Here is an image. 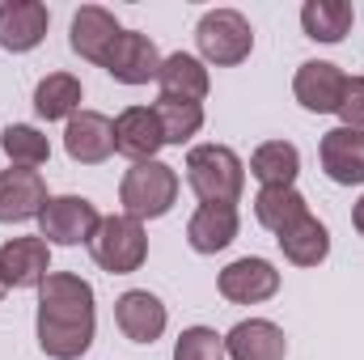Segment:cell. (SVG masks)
I'll list each match as a JSON object with an SVG mask.
<instances>
[{
  "instance_id": "obj_21",
  "label": "cell",
  "mask_w": 364,
  "mask_h": 360,
  "mask_svg": "<svg viewBox=\"0 0 364 360\" xmlns=\"http://www.w3.org/2000/svg\"><path fill=\"white\" fill-rule=\"evenodd\" d=\"M157 85H161V97H182V102H203L208 90H212L203 60H195V55H186V51H174V55L161 60Z\"/></svg>"
},
{
  "instance_id": "obj_2",
  "label": "cell",
  "mask_w": 364,
  "mask_h": 360,
  "mask_svg": "<svg viewBox=\"0 0 364 360\" xmlns=\"http://www.w3.org/2000/svg\"><path fill=\"white\" fill-rule=\"evenodd\" d=\"M186 182L199 203H237L246 186V166L225 144H195L186 153Z\"/></svg>"
},
{
  "instance_id": "obj_10",
  "label": "cell",
  "mask_w": 364,
  "mask_h": 360,
  "mask_svg": "<svg viewBox=\"0 0 364 360\" xmlns=\"http://www.w3.org/2000/svg\"><path fill=\"white\" fill-rule=\"evenodd\" d=\"M51 275V246L43 238H9L0 246L4 288H38Z\"/></svg>"
},
{
  "instance_id": "obj_12",
  "label": "cell",
  "mask_w": 364,
  "mask_h": 360,
  "mask_svg": "<svg viewBox=\"0 0 364 360\" xmlns=\"http://www.w3.org/2000/svg\"><path fill=\"white\" fill-rule=\"evenodd\" d=\"M318 157H322V170L326 179L339 182V186H360L364 182V132L360 127H331L318 144Z\"/></svg>"
},
{
  "instance_id": "obj_7",
  "label": "cell",
  "mask_w": 364,
  "mask_h": 360,
  "mask_svg": "<svg viewBox=\"0 0 364 360\" xmlns=\"http://www.w3.org/2000/svg\"><path fill=\"white\" fill-rule=\"evenodd\" d=\"M102 68H106L119 85H149V81H157V73H161V51H157V43H153L149 34L123 30V34L114 38V47H110V55H106Z\"/></svg>"
},
{
  "instance_id": "obj_14",
  "label": "cell",
  "mask_w": 364,
  "mask_h": 360,
  "mask_svg": "<svg viewBox=\"0 0 364 360\" xmlns=\"http://www.w3.org/2000/svg\"><path fill=\"white\" fill-rule=\"evenodd\" d=\"M51 13L43 0H4L0 4V47L4 51H34L47 38Z\"/></svg>"
},
{
  "instance_id": "obj_22",
  "label": "cell",
  "mask_w": 364,
  "mask_h": 360,
  "mask_svg": "<svg viewBox=\"0 0 364 360\" xmlns=\"http://www.w3.org/2000/svg\"><path fill=\"white\" fill-rule=\"evenodd\" d=\"M301 216H309V203L296 186H263L255 195V221L272 233H284L288 225H296Z\"/></svg>"
},
{
  "instance_id": "obj_24",
  "label": "cell",
  "mask_w": 364,
  "mask_h": 360,
  "mask_svg": "<svg viewBox=\"0 0 364 360\" xmlns=\"http://www.w3.org/2000/svg\"><path fill=\"white\" fill-rule=\"evenodd\" d=\"M34 110L38 119L55 123V119H73L81 110V81L73 73H47L34 90Z\"/></svg>"
},
{
  "instance_id": "obj_1",
  "label": "cell",
  "mask_w": 364,
  "mask_h": 360,
  "mask_svg": "<svg viewBox=\"0 0 364 360\" xmlns=\"http://www.w3.org/2000/svg\"><path fill=\"white\" fill-rule=\"evenodd\" d=\"M93 288L73 271H51L38 284V348L51 360H81L93 344Z\"/></svg>"
},
{
  "instance_id": "obj_16",
  "label": "cell",
  "mask_w": 364,
  "mask_h": 360,
  "mask_svg": "<svg viewBox=\"0 0 364 360\" xmlns=\"http://www.w3.org/2000/svg\"><path fill=\"white\" fill-rule=\"evenodd\" d=\"M64 149L81 166H102L114 153V123L97 110H77L64 127Z\"/></svg>"
},
{
  "instance_id": "obj_4",
  "label": "cell",
  "mask_w": 364,
  "mask_h": 360,
  "mask_svg": "<svg viewBox=\"0 0 364 360\" xmlns=\"http://www.w3.org/2000/svg\"><path fill=\"white\" fill-rule=\"evenodd\" d=\"M93 263L110 275H132L149 259V238L136 216H102L90 238Z\"/></svg>"
},
{
  "instance_id": "obj_3",
  "label": "cell",
  "mask_w": 364,
  "mask_h": 360,
  "mask_svg": "<svg viewBox=\"0 0 364 360\" xmlns=\"http://www.w3.org/2000/svg\"><path fill=\"white\" fill-rule=\"evenodd\" d=\"M178 199V170L166 166V162H140L132 166L123 182H119V203H123V216H136V221H157L174 208Z\"/></svg>"
},
{
  "instance_id": "obj_19",
  "label": "cell",
  "mask_w": 364,
  "mask_h": 360,
  "mask_svg": "<svg viewBox=\"0 0 364 360\" xmlns=\"http://www.w3.org/2000/svg\"><path fill=\"white\" fill-rule=\"evenodd\" d=\"M225 356L229 360H284L288 339L267 318H246L225 335Z\"/></svg>"
},
{
  "instance_id": "obj_15",
  "label": "cell",
  "mask_w": 364,
  "mask_h": 360,
  "mask_svg": "<svg viewBox=\"0 0 364 360\" xmlns=\"http://www.w3.org/2000/svg\"><path fill=\"white\" fill-rule=\"evenodd\" d=\"M119 34H123V26H119V17H114L110 9H102V4H81V9L73 13V34H68V43H73V51H77L81 60L106 64V55H110V47H114Z\"/></svg>"
},
{
  "instance_id": "obj_30",
  "label": "cell",
  "mask_w": 364,
  "mask_h": 360,
  "mask_svg": "<svg viewBox=\"0 0 364 360\" xmlns=\"http://www.w3.org/2000/svg\"><path fill=\"white\" fill-rule=\"evenodd\" d=\"M352 225H356V233L364 238V195H360V203L352 208Z\"/></svg>"
},
{
  "instance_id": "obj_25",
  "label": "cell",
  "mask_w": 364,
  "mask_h": 360,
  "mask_svg": "<svg viewBox=\"0 0 364 360\" xmlns=\"http://www.w3.org/2000/svg\"><path fill=\"white\" fill-rule=\"evenodd\" d=\"M250 174L263 182V186H292L296 174H301V153H296V144H288V140H267V144H259L255 157H250Z\"/></svg>"
},
{
  "instance_id": "obj_23",
  "label": "cell",
  "mask_w": 364,
  "mask_h": 360,
  "mask_svg": "<svg viewBox=\"0 0 364 360\" xmlns=\"http://www.w3.org/2000/svg\"><path fill=\"white\" fill-rule=\"evenodd\" d=\"M352 21H356V9L348 0H305L301 9V26L314 43H343Z\"/></svg>"
},
{
  "instance_id": "obj_6",
  "label": "cell",
  "mask_w": 364,
  "mask_h": 360,
  "mask_svg": "<svg viewBox=\"0 0 364 360\" xmlns=\"http://www.w3.org/2000/svg\"><path fill=\"white\" fill-rule=\"evenodd\" d=\"M97 221L102 216L85 195H55V199H47V208L38 216V229H43L38 238L47 246H81L93 238Z\"/></svg>"
},
{
  "instance_id": "obj_8",
  "label": "cell",
  "mask_w": 364,
  "mask_h": 360,
  "mask_svg": "<svg viewBox=\"0 0 364 360\" xmlns=\"http://www.w3.org/2000/svg\"><path fill=\"white\" fill-rule=\"evenodd\" d=\"M161 149H166V136H161V123H157L153 106H127L114 119V153L127 157L132 166L157 162Z\"/></svg>"
},
{
  "instance_id": "obj_28",
  "label": "cell",
  "mask_w": 364,
  "mask_h": 360,
  "mask_svg": "<svg viewBox=\"0 0 364 360\" xmlns=\"http://www.w3.org/2000/svg\"><path fill=\"white\" fill-rule=\"evenodd\" d=\"M174 360H225V335L212 327H186L174 344Z\"/></svg>"
},
{
  "instance_id": "obj_11",
  "label": "cell",
  "mask_w": 364,
  "mask_h": 360,
  "mask_svg": "<svg viewBox=\"0 0 364 360\" xmlns=\"http://www.w3.org/2000/svg\"><path fill=\"white\" fill-rule=\"evenodd\" d=\"M216 288L233 305H259V301H272L279 292V271L267 259H237L220 271Z\"/></svg>"
},
{
  "instance_id": "obj_27",
  "label": "cell",
  "mask_w": 364,
  "mask_h": 360,
  "mask_svg": "<svg viewBox=\"0 0 364 360\" xmlns=\"http://www.w3.org/2000/svg\"><path fill=\"white\" fill-rule=\"evenodd\" d=\"M0 149H4V157H9L13 166H26V170L43 166V162L51 157V144H47V136H43L38 127H30V123H13V127H4V136H0Z\"/></svg>"
},
{
  "instance_id": "obj_5",
  "label": "cell",
  "mask_w": 364,
  "mask_h": 360,
  "mask_svg": "<svg viewBox=\"0 0 364 360\" xmlns=\"http://www.w3.org/2000/svg\"><path fill=\"white\" fill-rule=\"evenodd\" d=\"M195 43H199V55L216 68H233L250 55L255 47V30L250 21L237 13V9H212L199 17L195 26Z\"/></svg>"
},
{
  "instance_id": "obj_20",
  "label": "cell",
  "mask_w": 364,
  "mask_h": 360,
  "mask_svg": "<svg viewBox=\"0 0 364 360\" xmlns=\"http://www.w3.org/2000/svg\"><path fill=\"white\" fill-rule=\"evenodd\" d=\"M275 242H279V250H284V259L292 268H318L331 255V233L314 212L301 216L296 225H288L284 233H275Z\"/></svg>"
},
{
  "instance_id": "obj_18",
  "label": "cell",
  "mask_w": 364,
  "mask_h": 360,
  "mask_svg": "<svg viewBox=\"0 0 364 360\" xmlns=\"http://www.w3.org/2000/svg\"><path fill=\"white\" fill-rule=\"evenodd\" d=\"M237 229H242V221H237L233 203H199L195 216L186 221V242L195 255H216L237 238Z\"/></svg>"
},
{
  "instance_id": "obj_31",
  "label": "cell",
  "mask_w": 364,
  "mask_h": 360,
  "mask_svg": "<svg viewBox=\"0 0 364 360\" xmlns=\"http://www.w3.org/2000/svg\"><path fill=\"white\" fill-rule=\"evenodd\" d=\"M0 297H4V280H0Z\"/></svg>"
},
{
  "instance_id": "obj_29",
  "label": "cell",
  "mask_w": 364,
  "mask_h": 360,
  "mask_svg": "<svg viewBox=\"0 0 364 360\" xmlns=\"http://www.w3.org/2000/svg\"><path fill=\"white\" fill-rule=\"evenodd\" d=\"M335 115L343 119V127H360L364 132V77H348V85H343V102H339Z\"/></svg>"
},
{
  "instance_id": "obj_17",
  "label": "cell",
  "mask_w": 364,
  "mask_h": 360,
  "mask_svg": "<svg viewBox=\"0 0 364 360\" xmlns=\"http://www.w3.org/2000/svg\"><path fill=\"white\" fill-rule=\"evenodd\" d=\"M114 327L132 339V344H153L166 331V305L149 292V288H132L114 301Z\"/></svg>"
},
{
  "instance_id": "obj_26",
  "label": "cell",
  "mask_w": 364,
  "mask_h": 360,
  "mask_svg": "<svg viewBox=\"0 0 364 360\" xmlns=\"http://www.w3.org/2000/svg\"><path fill=\"white\" fill-rule=\"evenodd\" d=\"M153 110H157V123H161L166 144H186V140L203 127V106H199V102L157 97V102H153Z\"/></svg>"
},
{
  "instance_id": "obj_13",
  "label": "cell",
  "mask_w": 364,
  "mask_h": 360,
  "mask_svg": "<svg viewBox=\"0 0 364 360\" xmlns=\"http://www.w3.org/2000/svg\"><path fill=\"white\" fill-rule=\"evenodd\" d=\"M343 85H348V77H343L339 64H331V60H309V64L296 68L292 93H296V102H301L305 110H314V115H335L339 102H343Z\"/></svg>"
},
{
  "instance_id": "obj_9",
  "label": "cell",
  "mask_w": 364,
  "mask_h": 360,
  "mask_svg": "<svg viewBox=\"0 0 364 360\" xmlns=\"http://www.w3.org/2000/svg\"><path fill=\"white\" fill-rule=\"evenodd\" d=\"M47 208V182L38 170L13 166L0 170V225H21L30 216H43Z\"/></svg>"
}]
</instances>
